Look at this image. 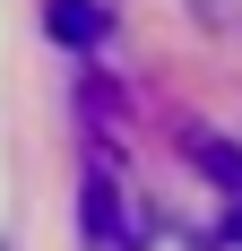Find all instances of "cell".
<instances>
[{
  "label": "cell",
  "mask_w": 242,
  "mask_h": 251,
  "mask_svg": "<svg viewBox=\"0 0 242 251\" xmlns=\"http://www.w3.org/2000/svg\"><path fill=\"white\" fill-rule=\"evenodd\" d=\"M52 26H61V35H87V26H96V9H78V0H61V9H52Z\"/></svg>",
  "instance_id": "1"
}]
</instances>
